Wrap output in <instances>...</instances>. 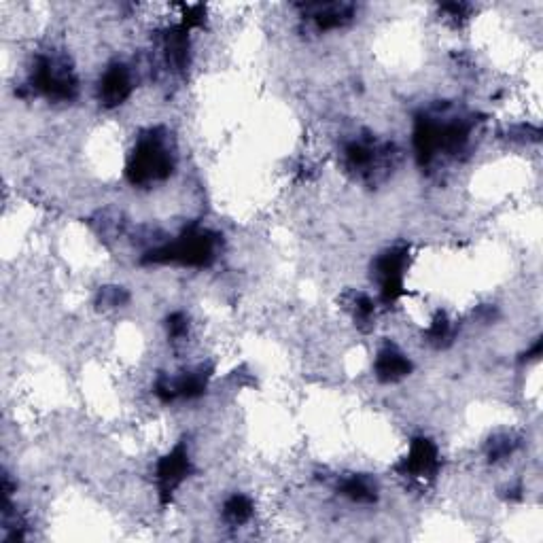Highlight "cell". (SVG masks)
<instances>
[{"instance_id": "cell-19", "label": "cell", "mask_w": 543, "mask_h": 543, "mask_svg": "<svg viewBox=\"0 0 543 543\" xmlns=\"http://www.w3.org/2000/svg\"><path fill=\"white\" fill-rule=\"evenodd\" d=\"M102 306L107 308H117V306H124L128 302V293L121 289V287H107L100 291V300H98Z\"/></svg>"}, {"instance_id": "cell-4", "label": "cell", "mask_w": 543, "mask_h": 543, "mask_svg": "<svg viewBox=\"0 0 543 543\" xmlns=\"http://www.w3.org/2000/svg\"><path fill=\"white\" fill-rule=\"evenodd\" d=\"M28 87L34 94H41L54 102H70L79 92L77 77L68 62L62 56L47 54L39 56L34 62Z\"/></svg>"}, {"instance_id": "cell-11", "label": "cell", "mask_w": 543, "mask_h": 543, "mask_svg": "<svg viewBox=\"0 0 543 543\" xmlns=\"http://www.w3.org/2000/svg\"><path fill=\"white\" fill-rule=\"evenodd\" d=\"M300 11L319 32L338 30L355 17V5L350 3H306L300 5Z\"/></svg>"}, {"instance_id": "cell-8", "label": "cell", "mask_w": 543, "mask_h": 543, "mask_svg": "<svg viewBox=\"0 0 543 543\" xmlns=\"http://www.w3.org/2000/svg\"><path fill=\"white\" fill-rule=\"evenodd\" d=\"M389 155H393L391 147L378 145L372 138H355L344 147L346 166L353 172L363 174V177H372L376 168H380V164L387 160Z\"/></svg>"}, {"instance_id": "cell-2", "label": "cell", "mask_w": 543, "mask_h": 543, "mask_svg": "<svg viewBox=\"0 0 543 543\" xmlns=\"http://www.w3.org/2000/svg\"><path fill=\"white\" fill-rule=\"evenodd\" d=\"M219 247V236L204 227L191 225L174 240L162 242L145 253L143 264L155 266H183V268H206L215 261Z\"/></svg>"}, {"instance_id": "cell-5", "label": "cell", "mask_w": 543, "mask_h": 543, "mask_svg": "<svg viewBox=\"0 0 543 543\" xmlns=\"http://www.w3.org/2000/svg\"><path fill=\"white\" fill-rule=\"evenodd\" d=\"M408 268V249L393 247L384 251L374 261V278L380 289V300L384 304L397 302L404 293V274Z\"/></svg>"}, {"instance_id": "cell-18", "label": "cell", "mask_w": 543, "mask_h": 543, "mask_svg": "<svg viewBox=\"0 0 543 543\" xmlns=\"http://www.w3.org/2000/svg\"><path fill=\"white\" fill-rule=\"evenodd\" d=\"M168 336L172 338V342H181L183 338H187V331H189V319L185 317L183 312H172L168 317Z\"/></svg>"}, {"instance_id": "cell-12", "label": "cell", "mask_w": 543, "mask_h": 543, "mask_svg": "<svg viewBox=\"0 0 543 543\" xmlns=\"http://www.w3.org/2000/svg\"><path fill=\"white\" fill-rule=\"evenodd\" d=\"M412 367L414 365L406 353H401V350L393 344H387L378 350L376 361H374V374L380 382L391 384L410 376Z\"/></svg>"}, {"instance_id": "cell-10", "label": "cell", "mask_w": 543, "mask_h": 543, "mask_svg": "<svg viewBox=\"0 0 543 543\" xmlns=\"http://www.w3.org/2000/svg\"><path fill=\"white\" fill-rule=\"evenodd\" d=\"M132 73L124 62H113L104 70L98 83V100L102 107L115 109L132 94Z\"/></svg>"}, {"instance_id": "cell-14", "label": "cell", "mask_w": 543, "mask_h": 543, "mask_svg": "<svg viewBox=\"0 0 543 543\" xmlns=\"http://www.w3.org/2000/svg\"><path fill=\"white\" fill-rule=\"evenodd\" d=\"M340 495L346 497L348 501L359 503V505H370L378 499V486L372 478L355 474V476H346L338 484Z\"/></svg>"}, {"instance_id": "cell-1", "label": "cell", "mask_w": 543, "mask_h": 543, "mask_svg": "<svg viewBox=\"0 0 543 543\" xmlns=\"http://www.w3.org/2000/svg\"><path fill=\"white\" fill-rule=\"evenodd\" d=\"M474 124L467 117L425 113L414 124V151L420 166H431L437 157L457 155L465 149Z\"/></svg>"}, {"instance_id": "cell-15", "label": "cell", "mask_w": 543, "mask_h": 543, "mask_svg": "<svg viewBox=\"0 0 543 543\" xmlns=\"http://www.w3.org/2000/svg\"><path fill=\"white\" fill-rule=\"evenodd\" d=\"M253 516V503L249 497L234 495L225 501L223 505V518L230 522L232 527H240V524H247Z\"/></svg>"}, {"instance_id": "cell-13", "label": "cell", "mask_w": 543, "mask_h": 543, "mask_svg": "<svg viewBox=\"0 0 543 543\" xmlns=\"http://www.w3.org/2000/svg\"><path fill=\"white\" fill-rule=\"evenodd\" d=\"M164 56L172 70H185L189 64V28L183 24L170 26L162 39Z\"/></svg>"}, {"instance_id": "cell-16", "label": "cell", "mask_w": 543, "mask_h": 543, "mask_svg": "<svg viewBox=\"0 0 543 543\" xmlns=\"http://www.w3.org/2000/svg\"><path fill=\"white\" fill-rule=\"evenodd\" d=\"M518 442H516V437L510 435V433H499L495 435L493 440L488 442V459L493 461V463H499L503 459H510L514 450H516Z\"/></svg>"}, {"instance_id": "cell-17", "label": "cell", "mask_w": 543, "mask_h": 543, "mask_svg": "<svg viewBox=\"0 0 543 543\" xmlns=\"http://www.w3.org/2000/svg\"><path fill=\"white\" fill-rule=\"evenodd\" d=\"M452 338V323L448 321V317L444 312L437 314V317L433 319L429 331H427V340L435 346H442L446 340Z\"/></svg>"}, {"instance_id": "cell-7", "label": "cell", "mask_w": 543, "mask_h": 543, "mask_svg": "<svg viewBox=\"0 0 543 543\" xmlns=\"http://www.w3.org/2000/svg\"><path fill=\"white\" fill-rule=\"evenodd\" d=\"M210 374L204 367L198 370H189L179 376H160L155 382V395L160 397L164 404H172L179 399H196L200 397L208 387Z\"/></svg>"}, {"instance_id": "cell-6", "label": "cell", "mask_w": 543, "mask_h": 543, "mask_svg": "<svg viewBox=\"0 0 543 543\" xmlns=\"http://www.w3.org/2000/svg\"><path fill=\"white\" fill-rule=\"evenodd\" d=\"M189 471H191L189 450L185 442H179L166 454V457L160 459V463H157L155 467V480H157V490H160L162 503L170 501L174 490L187 480Z\"/></svg>"}, {"instance_id": "cell-9", "label": "cell", "mask_w": 543, "mask_h": 543, "mask_svg": "<svg viewBox=\"0 0 543 543\" xmlns=\"http://www.w3.org/2000/svg\"><path fill=\"white\" fill-rule=\"evenodd\" d=\"M397 469L408 478H433L440 469V450L427 437H416L406 459L397 465Z\"/></svg>"}, {"instance_id": "cell-3", "label": "cell", "mask_w": 543, "mask_h": 543, "mask_svg": "<svg viewBox=\"0 0 543 543\" xmlns=\"http://www.w3.org/2000/svg\"><path fill=\"white\" fill-rule=\"evenodd\" d=\"M174 170V155L164 130L155 128L140 134L128 160V181L134 187H149L166 181Z\"/></svg>"}]
</instances>
